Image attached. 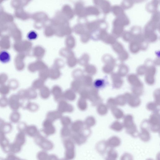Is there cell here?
Segmentation results:
<instances>
[{"mask_svg":"<svg viewBox=\"0 0 160 160\" xmlns=\"http://www.w3.org/2000/svg\"><path fill=\"white\" fill-rule=\"evenodd\" d=\"M10 59V55L8 52L3 51L0 52V62L6 64L9 62Z\"/></svg>","mask_w":160,"mask_h":160,"instance_id":"cell-1","label":"cell"},{"mask_svg":"<svg viewBox=\"0 0 160 160\" xmlns=\"http://www.w3.org/2000/svg\"><path fill=\"white\" fill-rule=\"evenodd\" d=\"M27 37L30 40H34L37 39V34L35 32L32 31L28 34Z\"/></svg>","mask_w":160,"mask_h":160,"instance_id":"cell-2","label":"cell"},{"mask_svg":"<svg viewBox=\"0 0 160 160\" xmlns=\"http://www.w3.org/2000/svg\"><path fill=\"white\" fill-rule=\"evenodd\" d=\"M101 82L100 81H96L94 83L95 86L97 87L101 86Z\"/></svg>","mask_w":160,"mask_h":160,"instance_id":"cell-3","label":"cell"}]
</instances>
